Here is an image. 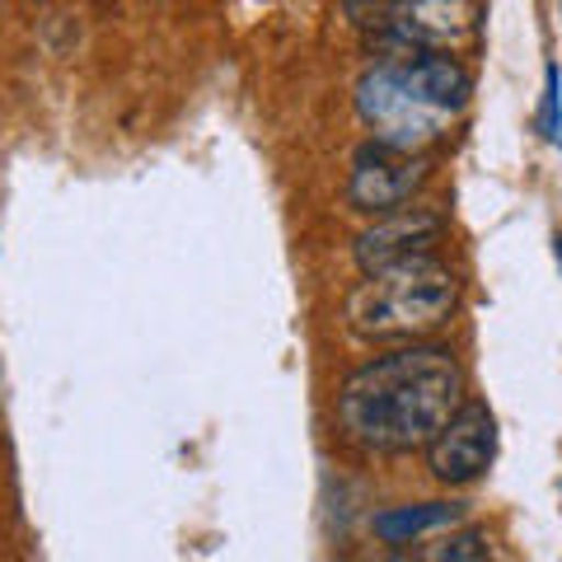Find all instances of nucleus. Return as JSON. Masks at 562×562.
<instances>
[{"label": "nucleus", "mask_w": 562, "mask_h": 562, "mask_svg": "<svg viewBox=\"0 0 562 562\" xmlns=\"http://www.w3.org/2000/svg\"><path fill=\"white\" fill-rule=\"evenodd\" d=\"M464 403V366L441 342H408L357 366L338 390V422L361 450H427Z\"/></svg>", "instance_id": "obj_1"}, {"label": "nucleus", "mask_w": 562, "mask_h": 562, "mask_svg": "<svg viewBox=\"0 0 562 562\" xmlns=\"http://www.w3.org/2000/svg\"><path fill=\"white\" fill-rule=\"evenodd\" d=\"M357 109L366 117V127H375V140L384 146H398V150H417V146H431L436 136L446 132V113L427 109L422 99H413L403 90V80L394 76L390 61H380L375 70H366L361 85H357Z\"/></svg>", "instance_id": "obj_3"}, {"label": "nucleus", "mask_w": 562, "mask_h": 562, "mask_svg": "<svg viewBox=\"0 0 562 562\" xmlns=\"http://www.w3.org/2000/svg\"><path fill=\"white\" fill-rule=\"evenodd\" d=\"M553 254H558V268H562V235L553 239Z\"/></svg>", "instance_id": "obj_12"}, {"label": "nucleus", "mask_w": 562, "mask_h": 562, "mask_svg": "<svg viewBox=\"0 0 562 562\" xmlns=\"http://www.w3.org/2000/svg\"><path fill=\"white\" fill-rule=\"evenodd\" d=\"M464 516H469L464 502H417V506H394V512H380L371 520V530L384 543H417L422 535L454 530Z\"/></svg>", "instance_id": "obj_9"}, {"label": "nucleus", "mask_w": 562, "mask_h": 562, "mask_svg": "<svg viewBox=\"0 0 562 562\" xmlns=\"http://www.w3.org/2000/svg\"><path fill=\"white\" fill-rule=\"evenodd\" d=\"M422 558L431 562H479V558H492V543L483 530H460L441 543H431V549H422Z\"/></svg>", "instance_id": "obj_10"}, {"label": "nucleus", "mask_w": 562, "mask_h": 562, "mask_svg": "<svg viewBox=\"0 0 562 562\" xmlns=\"http://www.w3.org/2000/svg\"><path fill=\"white\" fill-rule=\"evenodd\" d=\"M422 183H427V165H422L413 150L375 140V146L357 150V160H351L347 206L361 211V216H390V211L413 202V192Z\"/></svg>", "instance_id": "obj_5"}, {"label": "nucleus", "mask_w": 562, "mask_h": 562, "mask_svg": "<svg viewBox=\"0 0 562 562\" xmlns=\"http://www.w3.org/2000/svg\"><path fill=\"white\" fill-rule=\"evenodd\" d=\"M460 310V277L441 258L417 254L366 272L347 295V328L361 342H422L427 333L446 328Z\"/></svg>", "instance_id": "obj_2"}, {"label": "nucleus", "mask_w": 562, "mask_h": 562, "mask_svg": "<svg viewBox=\"0 0 562 562\" xmlns=\"http://www.w3.org/2000/svg\"><path fill=\"white\" fill-rule=\"evenodd\" d=\"M539 132L549 146H562V70L549 61L543 70V103H539Z\"/></svg>", "instance_id": "obj_11"}, {"label": "nucleus", "mask_w": 562, "mask_h": 562, "mask_svg": "<svg viewBox=\"0 0 562 562\" xmlns=\"http://www.w3.org/2000/svg\"><path fill=\"white\" fill-rule=\"evenodd\" d=\"M394 76L403 80V90H408L413 99H422L427 109L454 117L469 103L473 94V80L469 70L450 57V52H417V57H398L390 61Z\"/></svg>", "instance_id": "obj_8"}, {"label": "nucleus", "mask_w": 562, "mask_h": 562, "mask_svg": "<svg viewBox=\"0 0 562 562\" xmlns=\"http://www.w3.org/2000/svg\"><path fill=\"white\" fill-rule=\"evenodd\" d=\"M446 239V216L431 206H398L390 216H380L371 231L357 235V268L361 272H380L390 262L403 258H417V254H431L436 244Z\"/></svg>", "instance_id": "obj_7"}, {"label": "nucleus", "mask_w": 562, "mask_h": 562, "mask_svg": "<svg viewBox=\"0 0 562 562\" xmlns=\"http://www.w3.org/2000/svg\"><path fill=\"white\" fill-rule=\"evenodd\" d=\"M492 460H497V422H492L487 403H460L427 446L431 479L446 483V487L479 483L492 469Z\"/></svg>", "instance_id": "obj_4"}, {"label": "nucleus", "mask_w": 562, "mask_h": 562, "mask_svg": "<svg viewBox=\"0 0 562 562\" xmlns=\"http://www.w3.org/2000/svg\"><path fill=\"white\" fill-rule=\"evenodd\" d=\"M384 33L403 52H454L479 38L473 0H390Z\"/></svg>", "instance_id": "obj_6"}]
</instances>
